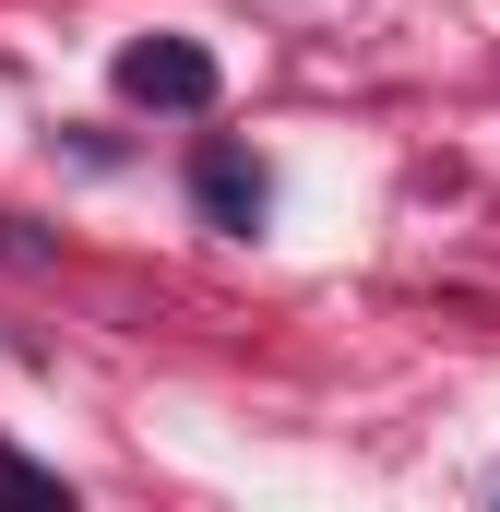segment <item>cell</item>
Masks as SVG:
<instances>
[{
    "label": "cell",
    "instance_id": "obj_1",
    "mask_svg": "<svg viewBox=\"0 0 500 512\" xmlns=\"http://www.w3.org/2000/svg\"><path fill=\"white\" fill-rule=\"evenodd\" d=\"M215 84L227 72H215L203 36H131L120 48V96L131 108H215Z\"/></svg>",
    "mask_w": 500,
    "mask_h": 512
},
{
    "label": "cell",
    "instance_id": "obj_2",
    "mask_svg": "<svg viewBox=\"0 0 500 512\" xmlns=\"http://www.w3.org/2000/svg\"><path fill=\"white\" fill-rule=\"evenodd\" d=\"M191 203H203V227L250 239V227L274 215V179H262V155H239V143H203V155H191Z\"/></svg>",
    "mask_w": 500,
    "mask_h": 512
},
{
    "label": "cell",
    "instance_id": "obj_3",
    "mask_svg": "<svg viewBox=\"0 0 500 512\" xmlns=\"http://www.w3.org/2000/svg\"><path fill=\"white\" fill-rule=\"evenodd\" d=\"M0 489H12V501H48V512H60V477H48V465H24V453H0Z\"/></svg>",
    "mask_w": 500,
    "mask_h": 512
}]
</instances>
